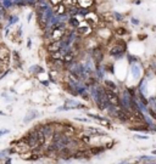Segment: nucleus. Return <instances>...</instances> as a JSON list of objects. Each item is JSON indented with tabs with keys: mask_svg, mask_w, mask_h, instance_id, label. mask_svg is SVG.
Masks as SVG:
<instances>
[{
	"mask_svg": "<svg viewBox=\"0 0 156 164\" xmlns=\"http://www.w3.org/2000/svg\"><path fill=\"white\" fill-rule=\"evenodd\" d=\"M68 23H70V26H71L72 28H75V29L79 26V21L77 20V17H76V16H72V17L68 20Z\"/></svg>",
	"mask_w": 156,
	"mask_h": 164,
	"instance_id": "dca6fc26",
	"label": "nucleus"
},
{
	"mask_svg": "<svg viewBox=\"0 0 156 164\" xmlns=\"http://www.w3.org/2000/svg\"><path fill=\"white\" fill-rule=\"evenodd\" d=\"M116 116H117V118L121 120V122H128L129 119H131V116L124 111V110H117L116 111Z\"/></svg>",
	"mask_w": 156,
	"mask_h": 164,
	"instance_id": "9b49d317",
	"label": "nucleus"
},
{
	"mask_svg": "<svg viewBox=\"0 0 156 164\" xmlns=\"http://www.w3.org/2000/svg\"><path fill=\"white\" fill-rule=\"evenodd\" d=\"M79 129H77L75 125H72L71 123H62V134L64 135H67L70 138H73V136H77L78 133H79Z\"/></svg>",
	"mask_w": 156,
	"mask_h": 164,
	"instance_id": "f03ea898",
	"label": "nucleus"
},
{
	"mask_svg": "<svg viewBox=\"0 0 156 164\" xmlns=\"http://www.w3.org/2000/svg\"><path fill=\"white\" fill-rule=\"evenodd\" d=\"M87 133L88 134H97V135H104L101 131H99L98 129H95V128H91V126H89V128H87Z\"/></svg>",
	"mask_w": 156,
	"mask_h": 164,
	"instance_id": "f3484780",
	"label": "nucleus"
},
{
	"mask_svg": "<svg viewBox=\"0 0 156 164\" xmlns=\"http://www.w3.org/2000/svg\"><path fill=\"white\" fill-rule=\"evenodd\" d=\"M104 151H105V147H103V146H95V147L89 148V152H90L91 156H98V154L103 153Z\"/></svg>",
	"mask_w": 156,
	"mask_h": 164,
	"instance_id": "f8f14e48",
	"label": "nucleus"
},
{
	"mask_svg": "<svg viewBox=\"0 0 156 164\" xmlns=\"http://www.w3.org/2000/svg\"><path fill=\"white\" fill-rule=\"evenodd\" d=\"M105 86H106L107 89H110V90H115V89L117 88L116 84L112 83V82H110V80H105Z\"/></svg>",
	"mask_w": 156,
	"mask_h": 164,
	"instance_id": "6ab92c4d",
	"label": "nucleus"
},
{
	"mask_svg": "<svg viewBox=\"0 0 156 164\" xmlns=\"http://www.w3.org/2000/svg\"><path fill=\"white\" fill-rule=\"evenodd\" d=\"M111 146H113V142H110V144H106L104 147L105 148H111Z\"/></svg>",
	"mask_w": 156,
	"mask_h": 164,
	"instance_id": "4be33fe9",
	"label": "nucleus"
},
{
	"mask_svg": "<svg viewBox=\"0 0 156 164\" xmlns=\"http://www.w3.org/2000/svg\"><path fill=\"white\" fill-rule=\"evenodd\" d=\"M78 139H79L81 142L84 144V145H88V144H90V141H91L90 134H81V135L78 136Z\"/></svg>",
	"mask_w": 156,
	"mask_h": 164,
	"instance_id": "4468645a",
	"label": "nucleus"
},
{
	"mask_svg": "<svg viewBox=\"0 0 156 164\" xmlns=\"http://www.w3.org/2000/svg\"><path fill=\"white\" fill-rule=\"evenodd\" d=\"M62 4H64L66 8L77 6L78 5V0H62Z\"/></svg>",
	"mask_w": 156,
	"mask_h": 164,
	"instance_id": "2eb2a0df",
	"label": "nucleus"
},
{
	"mask_svg": "<svg viewBox=\"0 0 156 164\" xmlns=\"http://www.w3.org/2000/svg\"><path fill=\"white\" fill-rule=\"evenodd\" d=\"M98 120H99V123H100L101 125L106 126L107 129H112V125H111V123H110L109 120H106V119H103V118H99Z\"/></svg>",
	"mask_w": 156,
	"mask_h": 164,
	"instance_id": "a211bd4d",
	"label": "nucleus"
},
{
	"mask_svg": "<svg viewBox=\"0 0 156 164\" xmlns=\"http://www.w3.org/2000/svg\"><path fill=\"white\" fill-rule=\"evenodd\" d=\"M124 51H126V44H124L123 42H119L110 50V55H112V56H121Z\"/></svg>",
	"mask_w": 156,
	"mask_h": 164,
	"instance_id": "0eeeda50",
	"label": "nucleus"
},
{
	"mask_svg": "<svg viewBox=\"0 0 156 164\" xmlns=\"http://www.w3.org/2000/svg\"><path fill=\"white\" fill-rule=\"evenodd\" d=\"M37 2H44V0H37Z\"/></svg>",
	"mask_w": 156,
	"mask_h": 164,
	"instance_id": "393cba45",
	"label": "nucleus"
},
{
	"mask_svg": "<svg viewBox=\"0 0 156 164\" xmlns=\"http://www.w3.org/2000/svg\"><path fill=\"white\" fill-rule=\"evenodd\" d=\"M61 3H62V0H49V4L53 5V6H56V5L61 4Z\"/></svg>",
	"mask_w": 156,
	"mask_h": 164,
	"instance_id": "412c9836",
	"label": "nucleus"
},
{
	"mask_svg": "<svg viewBox=\"0 0 156 164\" xmlns=\"http://www.w3.org/2000/svg\"><path fill=\"white\" fill-rule=\"evenodd\" d=\"M62 49V43L61 40H50L49 44L46 45V51L50 54V52H55V51H59Z\"/></svg>",
	"mask_w": 156,
	"mask_h": 164,
	"instance_id": "6e6552de",
	"label": "nucleus"
},
{
	"mask_svg": "<svg viewBox=\"0 0 156 164\" xmlns=\"http://www.w3.org/2000/svg\"><path fill=\"white\" fill-rule=\"evenodd\" d=\"M6 133H8V130H3V131H0V136L4 135V134H6Z\"/></svg>",
	"mask_w": 156,
	"mask_h": 164,
	"instance_id": "b1692460",
	"label": "nucleus"
},
{
	"mask_svg": "<svg viewBox=\"0 0 156 164\" xmlns=\"http://www.w3.org/2000/svg\"><path fill=\"white\" fill-rule=\"evenodd\" d=\"M150 114H151V116H152V117H154L155 119H156V113H155L154 111H150Z\"/></svg>",
	"mask_w": 156,
	"mask_h": 164,
	"instance_id": "5701e85b",
	"label": "nucleus"
},
{
	"mask_svg": "<svg viewBox=\"0 0 156 164\" xmlns=\"http://www.w3.org/2000/svg\"><path fill=\"white\" fill-rule=\"evenodd\" d=\"M126 29H124V28H117L116 29V34H118V36H124V34H126Z\"/></svg>",
	"mask_w": 156,
	"mask_h": 164,
	"instance_id": "aec40b11",
	"label": "nucleus"
},
{
	"mask_svg": "<svg viewBox=\"0 0 156 164\" xmlns=\"http://www.w3.org/2000/svg\"><path fill=\"white\" fill-rule=\"evenodd\" d=\"M37 128L42 131V133L45 135V138H46V140L48 139H51V136L54 135V133H55V130H54V128L50 125V123H44V124H38L37 125Z\"/></svg>",
	"mask_w": 156,
	"mask_h": 164,
	"instance_id": "20e7f679",
	"label": "nucleus"
},
{
	"mask_svg": "<svg viewBox=\"0 0 156 164\" xmlns=\"http://www.w3.org/2000/svg\"><path fill=\"white\" fill-rule=\"evenodd\" d=\"M152 153H154V154H156V151H154V152H152Z\"/></svg>",
	"mask_w": 156,
	"mask_h": 164,
	"instance_id": "a878e982",
	"label": "nucleus"
},
{
	"mask_svg": "<svg viewBox=\"0 0 156 164\" xmlns=\"http://www.w3.org/2000/svg\"><path fill=\"white\" fill-rule=\"evenodd\" d=\"M75 57H76V52L72 51V49H71L68 52H66L64 56H62V61L65 62V64H71V63L75 62Z\"/></svg>",
	"mask_w": 156,
	"mask_h": 164,
	"instance_id": "1a4fd4ad",
	"label": "nucleus"
},
{
	"mask_svg": "<svg viewBox=\"0 0 156 164\" xmlns=\"http://www.w3.org/2000/svg\"><path fill=\"white\" fill-rule=\"evenodd\" d=\"M91 157L89 150L87 148H79V150H76L72 152V158L73 159H89Z\"/></svg>",
	"mask_w": 156,
	"mask_h": 164,
	"instance_id": "39448f33",
	"label": "nucleus"
},
{
	"mask_svg": "<svg viewBox=\"0 0 156 164\" xmlns=\"http://www.w3.org/2000/svg\"><path fill=\"white\" fill-rule=\"evenodd\" d=\"M84 20L93 27V26H97L99 23V16L94 12V11H87L85 12V16H84Z\"/></svg>",
	"mask_w": 156,
	"mask_h": 164,
	"instance_id": "423d86ee",
	"label": "nucleus"
},
{
	"mask_svg": "<svg viewBox=\"0 0 156 164\" xmlns=\"http://www.w3.org/2000/svg\"><path fill=\"white\" fill-rule=\"evenodd\" d=\"M66 11H67V8L62 3L54 6V15H56V16H64V15H66Z\"/></svg>",
	"mask_w": 156,
	"mask_h": 164,
	"instance_id": "9d476101",
	"label": "nucleus"
},
{
	"mask_svg": "<svg viewBox=\"0 0 156 164\" xmlns=\"http://www.w3.org/2000/svg\"><path fill=\"white\" fill-rule=\"evenodd\" d=\"M93 57L95 58L97 62H100L103 60V50L100 48H95L93 50Z\"/></svg>",
	"mask_w": 156,
	"mask_h": 164,
	"instance_id": "ddd939ff",
	"label": "nucleus"
},
{
	"mask_svg": "<svg viewBox=\"0 0 156 164\" xmlns=\"http://www.w3.org/2000/svg\"><path fill=\"white\" fill-rule=\"evenodd\" d=\"M76 29H77L76 30V34L78 37H81V38L87 37L88 34H90V33H91V26L85 20H84V22H79V26Z\"/></svg>",
	"mask_w": 156,
	"mask_h": 164,
	"instance_id": "f257e3e1",
	"label": "nucleus"
},
{
	"mask_svg": "<svg viewBox=\"0 0 156 164\" xmlns=\"http://www.w3.org/2000/svg\"><path fill=\"white\" fill-rule=\"evenodd\" d=\"M105 95H106V98H107V102H109L111 106H115V107L121 106V100H119V97H118L117 94H115L112 90L105 89Z\"/></svg>",
	"mask_w": 156,
	"mask_h": 164,
	"instance_id": "7ed1b4c3",
	"label": "nucleus"
}]
</instances>
